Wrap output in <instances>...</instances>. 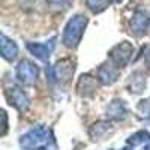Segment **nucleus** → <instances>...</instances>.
<instances>
[{
  "instance_id": "obj_1",
  "label": "nucleus",
  "mask_w": 150,
  "mask_h": 150,
  "mask_svg": "<svg viewBox=\"0 0 150 150\" xmlns=\"http://www.w3.org/2000/svg\"><path fill=\"white\" fill-rule=\"evenodd\" d=\"M87 26V18L84 15H75L72 17L68 24H66V27H65V32H63V44L68 47V48H75L80 41H81V38L84 35V29Z\"/></svg>"
},
{
  "instance_id": "obj_2",
  "label": "nucleus",
  "mask_w": 150,
  "mask_h": 150,
  "mask_svg": "<svg viewBox=\"0 0 150 150\" xmlns=\"http://www.w3.org/2000/svg\"><path fill=\"white\" fill-rule=\"evenodd\" d=\"M132 53H134V47H132L129 42L125 41V42L116 45L114 48L111 50L110 57H111V60H112V63H114L117 68H123V66L131 60Z\"/></svg>"
},
{
  "instance_id": "obj_3",
  "label": "nucleus",
  "mask_w": 150,
  "mask_h": 150,
  "mask_svg": "<svg viewBox=\"0 0 150 150\" xmlns=\"http://www.w3.org/2000/svg\"><path fill=\"white\" fill-rule=\"evenodd\" d=\"M17 78L24 84H33L38 78V68L29 60L20 62L17 66Z\"/></svg>"
},
{
  "instance_id": "obj_4",
  "label": "nucleus",
  "mask_w": 150,
  "mask_h": 150,
  "mask_svg": "<svg viewBox=\"0 0 150 150\" xmlns=\"http://www.w3.org/2000/svg\"><path fill=\"white\" fill-rule=\"evenodd\" d=\"M74 74V63L69 60V59H65V60H60L59 63L53 68L51 71V81L53 80H57V81H68Z\"/></svg>"
},
{
  "instance_id": "obj_5",
  "label": "nucleus",
  "mask_w": 150,
  "mask_h": 150,
  "mask_svg": "<svg viewBox=\"0 0 150 150\" xmlns=\"http://www.w3.org/2000/svg\"><path fill=\"white\" fill-rule=\"evenodd\" d=\"M150 27V17L143 11H137L131 18V32L135 35H143Z\"/></svg>"
},
{
  "instance_id": "obj_6",
  "label": "nucleus",
  "mask_w": 150,
  "mask_h": 150,
  "mask_svg": "<svg viewBox=\"0 0 150 150\" xmlns=\"http://www.w3.org/2000/svg\"><path fill=\"white\" fill-rule=\"evenodd\" d=\"M27 48H29V51L35 57L45 62L50 57V53H51V50H53V45L48 47V44H27Z\"/></svg>"
},
{
  "instance_id": "obj_7",
  "label": "nucleus",
  "mask_w": 150,
  "mask_h": 150,
  "mask_svg": "<svg viewBox=\"0 0 150 150\" xmlns=\"http://www.w3.org/2000/svg\"><path fill=\"white\" fill-rule=\"evenodd\" d=\"M128 87H129V92L132 93H141L146 87V77L141 72L132 74L129 78V83H128Z\"/></svg>"
},
{
  "instance_id": "obj_8",
  "label": "nucleus",
  "mask_w": 150,
  "mask_h": 150,
  "mask_svg": "<svg viewBox=\"0 0 150 150\" xmlns=\"http://www.w3.org/2000/svg\"><path fill=\"white\" fill-rule=\"evenodd\" d=\"M117 69L114 68V66H102L101 69H99V72H98V78H99V81H102L104 84H112L116 80H117Z\"/></svg>"
},
{
  "instance_id": "obj_9",
  "label": "nucleus",
  "mask_w": 150,
  "mask_h": 150,
  "mask_svg": "<svg viewBox=\"0 0 150 150\" xmlns=\"http://www.w3.org/2000/svg\"><path fill=\"white\" fill-rule=\"evenodd\" d=\"M96 90V80L92 78L90 75H83L78 81V92L84 96L90 95Z\"/></svg>"
},
{
  "instance_id": "obj_10",
  "label": "nucleus",
  "mask_w": 150,
  "mask_h": 150,
  "mask_svg": "<svg viewBox=\"0 0 150 150\" xmlns=\"http://www.w3.org/2000/svg\"><path fill=\"white\" fill-rule=\"evenodd\" d=\"M17 53H18V48H17L15 42L8 39V38L3 35L2 36V56L6 60H12V59H15Z\"/></svg>"
},
{
  "instance_id": "obj_11",
  "label": "nucleus",
  "mask_w": 150,
  "mask_h": 150,
  "mask_svg": "<svg viewBox=\"0 0 150 150\" xmlns=\"http://www.w3.org/2000/svg\"><path fill=\"white\" fill-rule=\"evenodd\" d=\"M9 101H11V104H14L21 111H24L27 108V99H26V96H24V93L20 89H12Z\"/></svg>"
},
{
  "instance_id": "obj_12",
  "label": "nucleus",
  "mask_w": 150,
  "mask_h": 150,
  "mask_svg": "<svg viewBox=\"0 0 150 150\" xmlns=\"http://www.w3.org/2000/svg\"><path fill=\"white\" fill-rule=\"evenodd\" d=\"M108 114H110L111 119L120 120V119L125 117V114H126V108H125L122 101H112L111 105L108 107Z\"/></svg>"
},
{
  "instance_id": "obj_13",
  "label": "nucleus",
  "mask_w": 150,
  "mask_h": 150,
  "mask_svg": "<svg viewBox=\"0 0 150 150\" xmlns=\"http://www.w3.org/2000/svg\"><path fill=\"white\" fill-rule=\"evenodd\" d=\"M111 3V0H86V6L89 8L93 14H99V12L105 11Z\"/></svg>"
},
{
  "instance_id": "obj_14",
  "label": "nucleus",
  "mask_w": 150,
  "mask_h": 150,
  "mask_svg": "<svg viewBox=\"0 0 150 150\" xmlns=\"http://www.w3.org/2000/svg\"><path fill=\"white\" fill-rule=\"evenodd\" d=\"M108 129H110V123H107V122H99V123L93 125V128L90 129V135L93 137L95 140H96V138H101L102 134H105Z\"/></svg>"
},
{
  "instance_id": "obj_15",
  "label": "nucleus",
  "mask_w": 150,
  "mask_h": 150,
  "mask_svg": "<svg viewBox=\"0 0 150 150\" xmlns=\"http://www.w3.org/2000/svg\"><path fill=\"white\" fill-rule=\"evenodd\" d=\"M149 140H150V135L146 131H138V132L134 134L131 138L128 140V143L131 146H138V144H143L144 141H149Z\"/></svg>"
},
{
  "instance_id": "obj_16",
  "label": "nucleus",
  "mask_w": 150,
  "mask_h": 150,
  "mask_svg": "<svg viewBox=\"0 0 150 150\" xmlns=\"http://www.w3.org/2000/svg\"><path fill=\"white\" fill-rule=\"evenodd\" d=\"M47 3L54 9H66L72 3V0H47Z\"/></svg>"
},
{
  "instance_id": "obj_17",
  "label": "nucleus",
  "mask_w": 150,
  "mask_h": 150,
  "mask_svg": "<svg viewBox=\"0 0 150 150\" xmlns=\"http://www.w3.org/2000/svg\"><path fill=\"white\" fill-rule=\"evenodd\" d=\"M146 62H147V65L150 66V48L147 50V53H146Z\"/></svg>"
},
{
  "instance_id": "obj_18",
  "label": "nucleus",
  "mask_w": 150,
  "mask_h": 150,
  "mask_svg": "<svg viewBox=\"0 0 150 150\" xmlns=\"http://www.w3.org/2000/svg\"><path fill=\"white\" fill-rule=\"evenodd\" d=\"M146 150H150V146H149V147H147V149H146Z\"/></svg>"
},
{
  "instance_id": "obj_19",
  "label": "nucleus",
  "mask_w": 150,
  "mask_h": 150,
  "mask_svg": "<svg viewBox=\"0 0 150 150\" xmlns=\"http://www.w3.org/2000/svg\"><path fill=\"white\" fill-rule=\"evenodd\" d=\"M123 150H131V149H123Z\"/></svg>"
},
{
  "instance_id": "obj_20",
  "label": "nucleus",
  "mask_w": 150,
  "mask_h": 150,
  "mask_svg": "<svg viewBox=\"0 0 150 150\" xmlns=\"http://www.w3.org/2000/svg\"><path fill=\"white\" fill-rule=\"evenodd\" d=\"M114 2H120V0H114Z\"/></svg>"
}]
</instances>
